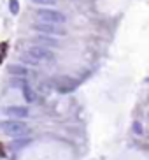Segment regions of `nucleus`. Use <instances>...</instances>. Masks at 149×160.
Instances as JSON below:
<instances>
[{"mask_svg": "<svg viewBox=\"0 0 149 160\" xmlns=\"http://www.w3.org/2000/svg\"><path fill=\"white\" fill-rule=\"evenodd\" d=\"M0 130L4 132V134H7V136H12V137H19V136H25V134H28L26 123H23V122H14V120L2 122V123H0Z\"/></svg>", "mask_w": 149, "mask_h": 160, "instance_id": "obj_1", "label": "nucleus"}, {"mask_svg": "<svg viewBox=\"0 0 149 160\" xmlns=\"http://www.w3.org/2000/svg\"><path fill=\"white\" fill-rule=\"evenodd\" d=\"M37 18L41 19V23H51V25H60L67 21L65 14H61V12L53 11V9H39Z\"/></svg>", "mask_w": 149, "mask_h": 160, "instance_id": "obj_2", "label": "nucleus"}, {"mask_svg": "<svg viewBox=\"0 0 149 160\" xmlns=\"http://www.w3.org/2000/svg\"><path fill=\"white\" fill-rule=\"evenodd\" d=\"M53 85L55 88L60 92V93H70V92H74L79 85V81L74 79V78H70V76H58L53 79Z\"/></svg>", "mask_w": 149, "mask_h": 160, "instance_id": "obj_3", "label": "nucleus"}, {"mask_svg": "<svg viewBox=\"0 0 149 160\" xmlns=\"http://www.w3.org/2000/svg\"><path fill=\"white\" fill-rule=\"evenodd\" d=\"M28 55H30L35 62H39V60H53V57H55L51 51H47L46 48H42V46L28 48Z\"/></svg>", "mask_w": 149, "mask_h": 160, "instance_id": "obj_4", "label": "nucleus"}, {"mask_svg": "<svg viewBox=\"0 0 149 160\" xmlns=\"http://www.w3.org/2000/svg\"><path fill=\"white\" fill-rule=\"evenodd\" d=\"M33 28L41 33H49V35H65V30L63 28H58L56 25L51 23H37Z\"/></svg>", "mask_w": 149, "mask_h": 160, "instance_id": "obj_5", "label": "nucleus"}, {"mask_svg": "<svg viewBox=\"0 0 149 160\" xmlns=\"http://www.w3.org/2000/svg\"><path fill=\"white\" fill-rule=\"evenodd\" d=\"M5 114L12 118H26L28 116V109L23 106H9L5 109Z\"/></svg>", "mask_w": 149, "mask_h": 160, "instance_id": "obj_6", "label": "nucleus"}, {"mask_svg": "<svg viewBox=\"0 0 149 160\" xmlns=\"http://www.w3.org/2000/svg\"><path fill=\"white\" fill-rule=\"evenodd\" d=\"M7 71H9V74H12V76H21V78H26L28 76V69L26 67H21V65H9Z\"/></svg>", "mask_w": 149, "mask_h": 160, "instance_id": "obj_7", "label": "nucleus"}, {"mask_svg": "<svg viewBox=\"0 0 149 160\" xmlns=\"http://www.w3.org/2000/svg\"><path fill=\"white\" fill-rule=\"evenodd\" d=\"M21 92H23V97H25V100L26 102H33V100L37 99V95H35V92H33L30 86L25 83V85H21Z\"/></svg>", "mask_w": 149, "mask_h": 160, "instance_id": "obj_8", "label": "nucleus"}, {"mask_svg": "<svg viewBox=\"0 0 149 160\" xmlns=\"http://www.w3.org/2000/svg\"><path fill=\"white\" fill-rule=\"evenodd\" d=\"M41 44H44V46H51V48H58L60 46V42L56 41V39H53V37H47V35H41V37L37 39Z\"/></svg>", "mask_w": 149, "mask_h": 160, "instance_id": "obj_9", "label": "nucleus"}, {"mask_svg": "<svg viewBox=\"0 0 149 160\" xmlns=\"http://www.w3.org/2000/svg\"><path fill=\"white\" fill-rule=\"evenodd\" d=\"M9 11H11V14H18L19 12V2L18 0H9Z\"/></svg>", "mask_w": 149, "mask_h": 160, "instance_id": "obj_10", "label": "nucleus"}, {"mask_svg": "<svg viewBox=\"0 0 149 160\" xmlns=\"http://www.w3.org/2000/svg\"><path fill=\"white\" fill-rule=\"evenodd\" d=\"M28 142H30V139H18V142H12L11 148H23V146L28 144Z\"/></svg>", "mask_w": 149, "mask_h": 160, "instance_id": "obj_11", "label": "nucleus"}, {"mask_svg": "<svg viewBox=\"0 0 149 160\" xmlns=\"http://www.w3.org/2000/svg\"><path fill=\"white\" fill-rule=\"evenodd\" d=\"M5 51H7V42H2V44H0V62L4 60Z\"/></svg>", "mask_w": 149, "mask_h": 160, "instance_id": "obj_12", "label": "nucleus"}, {"mask_svg": "<svg viewBox=\"0 0 149 160\" xmlns=\"http://www.w3.org/2000/svg\"><path fill=\"white\" fill-rule=\"evenodd\" d=\"M133 132H137L139 136H140V134H142V125H140L139 122H135V123H133Z\"/></svg>", "mask_w": 149, "mask_h": 160, "instance_id": "obj_13", "label": "nucleus"}, {"mask_svg": "<svg viewBox=\"0 0 149 160\" xmlns=\"http://www.w3.org/2000/svg\"><path fill=\"white\" fill-rule=\"evenodd\" d=\"M32 2H35V4H47V5H53L56 0H32Z\"/></svg>", "mask_w": 149, "mask_h": 160, "instance_id": "obj_14", "label": "nucleus"}, {"mask_svg": "<svg viewBox=\"0 0 149 160\" xmlns=\"http://www.w3.org/2000/svg\"><path fill=\"white\" fill-rule=\"evenodd\" d=\"M21 60H25V62H26V63H30V65H37V62H35V60H33V58H30V57H21Z\"/></svg>", "mask_w": 149, "mask_h": 160, "instance_id": "obj_15", "label": "nucleus"}, {"mask_svg": "<svg viewBox=\"0 0 149 160\" xmlns=\"http://www.w3.org/2000/svg\"><path fill=\"white\" fill-rule=\"evenodd\" d=\"M0 157H4V153H2V146H0Z\"/></svg>", "mask_w": 149, "mask_h": 160, "instance_id": "obj_16", "label": "nucleus"}]
</instances>
